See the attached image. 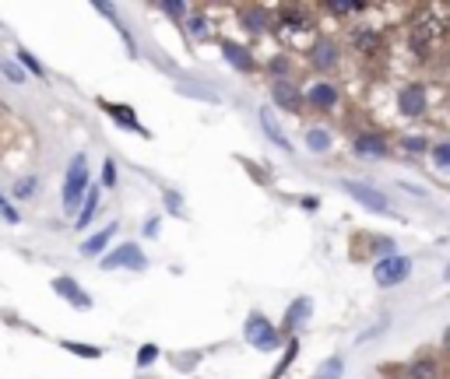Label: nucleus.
Returning a JSON list of instances; mask_svg holds the SVG:
<instances>
[{
    "instance_id": "obj_10",
    "label": "nucleus",
    "mask_w": 450,
    "mask_h": 379,
    "mask_svg": "<svg viewBox=\"0 0 450 379\" xmlns=\"http://www.w3.org/2000/svg\"><path fill=\"white\" fill-rule=\"evenodd\" d=\"M310 316H313V298H310V295H299V298L285 309V316H282V326H278L282 340L296 337V330H303V326L310 323Z\"/></svg>"
},
{
    "instance_id": "obj_5",
    "label": "nucleus",
    "mask_w": 450,
    "mask_h": 379,
    "mask_svg": "<svg viewBox=\"0 0 450 379\" xmlns=\"http://www.w3.org/2000/svg\"><path fill=\"white\" fill-rule=\"evenodd\" d=\"M99 267L102 270H134V274H141V270H148V256H144V249L137 242H120L113 253L99 256Z\"/></svg>"
},
{
    "instance_id": "obj_4",
    "label": "nucleus",
    "mask_w": 450,
    "mask_h": 379,
    "mask_svg": "<svg viewBox=\"0 0 450 379\" xmlns=\"http://www.w3.org/2000/svg\"><path fill=\"white\" fill-rule=\"evenodd\" d=\"M411 270H415V260L404 253H394V256H383L373 263V281H376V288H397L411 277Z\"/></svg>"
},
{
    "instance_id": "obj_27",
    "label": "nucleus",
    "mask_w": 450,
    "mask_h": 379,
    "mask_svg": "<svg viewBox=\"0 0 450 379\" xmlns=\"http://www.w3.org/2000/svg\"><path fill=\"white\" fill-rule=\"evenodd\" d=\"M366 242H369V246H373V249H369V253H373V256H376V260H383V256H394V253H397V242H394V239H390V235H369V239H366Z\"/></svg>"
},
{
    "instance_id": "obj_24",
    "label": "nucleus",
    "mask_w": 450,
    "mask_h": 379,
    "mask_svg": "<svg viewBox=\"0 0 450 379\" xmlns=\"http://www.w3.org/2000/svg\"><path fill=\"white\" fill-rule=\"evenodd\" d=\"M60 347L71 351V354H78V358H92V361L106 354V347H99V344H81V340H60Z\"/></svg>"
},
{
    "instance_id": "obj_39",
    "label": "nucleus",
    "mask_w": 450,
    "mask_h": 379,
    "mask_svg": "<svg viewBox=\"0 0 450 379\" xmlns=\"http://www.w3.org/2000/svg\"><path fill=\"white\" fill-rule=\"evenodd\" d=\"M162 204H165L169 214H183V197H179L176 190H165V193H162Z\"/></svg>"
},
{
    "instance_id": "obj_32",
    "label": "nucleus",
    "mask_w": 450,
    "mask_h": 379,
    "mask_svg": "<svg viewBox=\"0 0 450 379\" xmlns=\"http://www.w3.org/2000/svg\"><path fill=\"white\" fill-rule=\"evenodd\" d=\"M408 46H411V57H415V60H425V57H429V36H425V29H415Z\"/></svg>"
},
{
    "instance_id": "obj_6",
    "label": "nucleus",
    "mask_w": 450,
    "mask_h": 379,
    "mask_svg": "<svg viewBox=\"0 0 450 379\" xmlns=\"http://www.w3.org/2000/svg\"><path fill=\"white\" fill-rule=\"evenodd\" d=\"M394 99H397V113L408 116V120H422L429 113V88H425V81H404Z\"/></svg>"
},
{
    "instance_id": "obj_16",
    "label": "nucleus",
    "mask_w": 450,
    "mask_h": 379,
    "mask_svg": "<svg viewBox=\"0 0 450 379\" xmlns=\"http://www.w3.org/2000/svg\"><path fill=\"white\" fill-rule=\"evenodd\" d=\"M120 232V221H109L106 228H99L95 235H88L85 242H81V256H88V260H99L106 249H109V242H113V235Z\"/></svg>"
},
{
    "instance_id": "obj_18",
    "label": "nucleus",
    "mask_w": 450,
    "mask_h": 379,
    "mask_svg": "<svg viewBox=\"0 0 450 379\" xmlns=\"http://www.w3.org/2000/svg\"><path fill=\"white\" fill-rule=\"evenodd\" d=\"M99 200H102V190H99V183H92L88 193H85V200H81V207H78V221H74L78 232H85V228L92 225V218H95V211H99Z\"/></svg>"
},
{
    "instance_id": "obj_38",
    "label": "nucleus",
    "mask_w": 450,
    "mask_h": 379,
    "mask_svg": "<svg viewBox=\"0 0 450 379\" xmlns=\"http://www.w3.org/2000/svg\"><path fill=\"white\" fill-rule=\"evenodd\" d=\"M158 354H162V347H158V344H141V347H137V365H141V368H148V365H155V361H158Z\"/></svg>"
},
{
    "instance_id": "obj_37",
    "label": "nucleus",
    "mask_w": 450,
    "mask_h": 379,
    "mask_svg": "<svg viewBox=\"0 0 450 379\" xmlns=\"http://www.w3.org/2000/svg\"><path fill=\"white\" fill-rule=\"evenodd\" d=\"M387 326H390V316H380V319H376V323H373L369 330H362V333L355 337V344H366V340H376V337H380V333H383Z\"/></svg>"
},
{
    "instance_id": "obj_35",
    "label": "nucleus",
    "mask_w": 450,
    "mask_h": 379,
    "mask_svg": "<svg viewBox=\"0 0 450 379\" xmlns=\"http://www.w3.org/2000/svg\"><path fill=\"white\" fill-rule=\"evenodd\" d=\"M116 179H120V169H116V158L109 155V158L102 162V179H99V190H109V186H116Z\"/></svg>"
},
{
    "instance_id": "obj_31",
    "label": "nucleus",
    "mask_w": 450,
    "mask_h": 379,
    "mask_svg": "<svg viewBox=\"0 0 450 379\" xmlns=\"http://www.w3.org/2000/svg\"><path fill=\"white\" fill-rule=\"evenodd\" d=\"M327 11L338 15V18H348V15H362V11H369V8H366V4H352V0H334V4H327Z\"/></svg>"
},
{
    "instance_id": "obj_33",
    "label": "nucleus",
    "mask_w": 450,
    "mask_h": 379,
    "mask_svg": "<svg viewBox=\"0 0 450 379\" xmlns=\"http://www.w3.org/2000/svg\"><path fill=\"white\" fill-rule=\"evenodd\" d=\"M0 74H4L11 85H25V71H22L11 57H0Z\"/></svg>"
},
{
    "instance_id": "obj_23",
    "label": "nucleus",
    "mask_w": 450,
    "mask_h": 379,
    "mask_svg": "<svg viewBox=\"0 0 450 379\" xmlns=\"http://www.w3.org/2000/svg\"><path fill=\"white\" fill-rule=\"evenodd\" d=\"M296 358H299V337H289V340H285V351H282V361L271 368V379H282V375L292 368Z\"/></svg>"
},
{
    "instance_id": "obj_12",
    "label": "nucleus",
    "mask_w": 450,
    "mask_h": 379,
    "mask_svg": "<svg viewBox=\"0 0 450 379\" xmlns=\"http://www.w3.org/2000/svg\"><path fill=\"white\" fill-rule=\"evenodd\" d=\"M99 106H102V113L116 123V127H123V130H130V134H141V137H151L148 134V127L137 120V113L127 106V102H109V99H99Z\"/></svg>"
},
{
    "instance_id": "obj_19",
    "label": "nucleus",
    "mask_w": 450,
    "mask_h": 379,
    "mask_svg": "<svg viewBox=\"0 0 450 379\" xmlns=\"http://www.w3.org/2000/svg\"><path fill=\"white\" fill-rule=\"evenodd\" d=\"M240 22H243V32H247V36H254V39H257V36H264V32H268V25H271L264 8H243V11H240Z\"/></svg>"
},
{
    "instance_id": "obj_29",
    "label": "nucleus",
    "mask_w": 450,
    "mask_h": 379,
    "mask_svg": "<svg viewBox=\"0 0 450 379\" xmlns=\"http://www.w3.org/2000/svg\"><path fill=\"white\" fill-rule=\"evenodd\" d=\"M429 155H432V165H436L439 172H446V169H450V141H436V144H429Z\"/></svg>"
},
{
    "instance_id": "obj_9",
    "label": "nucleus",
    "mask_w": 450,
    "mask_h": 379,
    "mask_svg": "<svg viewBox=\"0 0 450 379\" xmlns=\"http://www.w3.org/2000/svg\"><path fill=\"white\" fill-rule=\"evenodd\" d=\"M50 288H53L71 309H78V312H88V309H92V295H88L71 274H57V277L50 281Z\"/></svg>"
},
{
    "instance_id": "obj_42",
    "label": "nucleus",
    "mask_w": 450,
    "mask_h": 379,
    "mask_svg": "<svg viewBox=\"0 0 450 379\" xmlns=\"http://www.w3.org/2000/svg\"><path fill=\"white\" fill-rule=\"evenodd\" d=\"M158 221H162V218H148V225H144V239H155V235H158Z\"/></svg>"
},
{
    "instance_id": "obj_15",
    "label": "nucleus",
    "mask_w": 450,
    "mask_h": 379,
    "mask_svg": "<svg viewBox=\"0 0 450 379\" xmlns=\"http://www.w3.org/2000/svg\"><path fill=\"white\" fill-rule=\"evenodd\" d=\"M257 123H261V130H264V137H268L271 144H278L282 151H292V141L285 137V130H282V123H278V116H275L271 106H264V109L257 113Z\"/></svg>"
},
{
    "instance_id": "obj_34",
    "label": "nucleus",
    "mask_w": 450,
    "mask_h": 379,
    "mask_svg": "<svg viewBox=\"0 0 450 379\" xmlns=\"http://www.w3.org/2000/svg\"><path fill=\"white\" fill-rule=\"evenodd\" d=\"M268 74H271V81L289 78V57H285V53H275V57L268 60Z\"/></svg>"
},
{
    "instance_id": "obj_13",
    "label": "nucleus",
    "mask_w": 450,
    "mask_h": 379,
    "mask_svg": "<svg viewBox=\"0 0 450 379\" xmlns=\"http://www.w3.org/2000/svg\"><path fill=\"white\" fill-rule=\"evenodd\" d=\"M221 57H225V64H229L233 71H240V74H254L261 67L257 57L250 53V46H243L236 39H221Z\"/></svg>"
},
{
    "instance_id": "obj_44",
    "label": "nucleus",
    "mask_w": 450,
    "mask_h": 379,
    "mask_svg": "<svg viewBox=\"0 0 450 379\" xmlns=\"http://www.w3.org/2000/svg\"><path fill=\"white\" fill-rule=\"evenodd\" d=\"M401 186H404L411 197H425V190H422V186H411V183H401Z\"/></svg>"
},
{
    "instance_id": "obj_41",
    "label": "nucleus",
    "mask_w": 450,
    "mask_h": 379,
    "mask_svg": "<svg viewBox=\"0 0 450 379\" xmlns=\"http://www.w3.org/2000/svg\"><path fill=\"white\" fill-rule=\"evenodd\" d=\"M0 214L8 218V225H22V214H18V207H11V200L0 193Z\"/></svg>"
},
{
    "instance_id": "obj_20",
    "label": "nucleus",
    "mask_w": 450,
    "mask_h": 379,
    "mask_svg": "<svg viewBox=\"0 0 450 379\" xmlns=\"http://www.w3.org/2000/svg\"><path fill=\"white\" fill-rule=\"evenodd\" d=\"M352 46H355V53L366 57V53H376V50L383 46V36H380L376 29H362V25H359V29L352 32Z\"/></svg>"
},
{
    "instance_id": "obj_2",
    "label": "nucleus",
    "mask_w": 450,
    "mask_h": 379,
    "mask_svg": "<svg viewBox=\"0 0 450 379\" xmlns=\"http://www.w3.org/2000/svg\"><path fill=\"white\" fill-rule=\"evenodd\" d=\"M243 337H247V344H254L257 351H278L285 340H282V333H278V326L261 312V309H254L250 316H247V323H243Z\"/></svg>"
},
{
    "instance_id": "obj_11",
    "label": "nucleus",
    "mask_w": 450,
    "mask_h": 379,
    "mask_svg": "<svg viewBox=\"0 0 450 379\" xmlns=\"http://www.w3.org/2000/svg\"><path fill=\"white\" fill-rule=\"evenodd\" d=\"M271 102L285 113H303V88L292 81V78H282V81H271ZM271 106V109H275Z\"/></svg>"
},
{
    "instance_id": "obj_43",
    "label": "nucleus",
    "mask_w": 450,
    "mask_h": 379,
    "mask_svg": "<svg viewBox=\"0 0 450 379\" xmlns=\"http://www.w3.org/2000/svg\"><path fill=\"white\" fill-rule=\"evenodd\" d=\"M299 207H306V211H317V207H320V200H317V197H303V200H299Z\"/></svg>"
},
{
    "instance_id": "obj_21",
    "label": "nucleus",
    "mask_w": 450,
    "mask_h": 379,
    "mask_svg": "<svg viewBox=\"0 0 450 379\" xmlns=\"http://www.w3.org/2000/svg\"><path fill=\"white\" fill-rule=\"evenodd\" d=\"M15 64H18L25 74H32V78H46V67L39 64V57H36L29 46H18V50H15Z\"/></svg>"
},
{
    "instance_id": "obj_3",
    "label": "nucleus",
    "mask_w": 450,
    "mask_h": 379,
    "mask_svg": "<svg viewBox=\"0 0 450 379\" xmlns=\"http://www.w3.org/2000/svg\"><path fill=\"white\" fill-rule=\"evenodd\" d=\"M338 186H341V193H348V197H352L359 207H366L369 214H394L387 193H380L373 183H362V179H338Z\"/></svg>"
},
{
    "instance_id": "obj_17",
    "label": "nucleus",
    "mask_w": 450,
    "mask_h": 379,
    "mask_svg": "<svg viewBox=\"0 0 450 379\" xmlns=\"http://www.w3.org/2000/svg\"><path fill=\"white\" fill-rule=\"evenodd\" d=\"M271 25H275V32H306V29H313L310 18L303 15V8H282Z\"/></svg>"
},
{
    "instance_id": "obj_7",
    "label": "nucleus",
    "mask_w": 450,
    "mask_h": 379,
    "mask_svg": "<svg viewBox=\"0 0 450 379\" xmlns=\"http://www.w3.org/2000/svg\"><path fill=\"white\" fill-rule=\"evenodd\" d=\"M306 64H310L313 71H320V74L338 71V64H341V46H338V39H331V36L313 39L310 50H306Z\"/></svg>"
},
{
    "instance_id": "obj_26",
    "label": "nucleus",
    "mask_w": 450,
    "mask_h": 379,
    "mask_svg": "<svg viewBox=\"0 0 450 379\" xmlns=\"http://www.w3.org/2000/svg\"><path fill=\"white\" fill-rule=\"evenodd\" d=\"M345 375V361L341 354H331L327 361H320V368L313 372V379H341Z\"/></svg>"
},
{
    "instance_id": "obj_1",
    "label": "nucleus",
    "mask_w": 450,
    "mask_h": 379,
    "mask_svg": "<svg viewBox=\"0 0 450 379\" xmlns=\"http://www.w3.org/2000/svg\"><path fill=\"white\" fill-rule=\"evenodd\" d=\"M88 186H92V172H88V155L85 151H78L74 158H71V165H67V176H64V197H60V204H64V211L67 214H78V207H81V200H85V193H88Z\"/></svg>"
},
{
    "instance_id": "obj_14",
    "label": "nucleus",
    "mask_w": 450,
    "mask_h": 379,
    "mask_svg": "<svg viewBox=\"0 0 450 379\" xmlns=\"http://www.w3.org/2000/svg\"><path fill=\"white\" fill-rule=\"evenodd\" d=\"M352 151L362 155V158H387L390 155V141L380 130H359L352 137Z\"/></svg>"
},
{
    "instance_id": "obj_25",
    "label": "nucleus",
    "mask_w": 450,
    "mask_h": 379,
    "mask_svg": "<svg viewBox=\"0 0 450 379\" xmlns=\"http://www.w3.org/2000/svg\"><path fill=\"white\" fill-rule=\"evenodd\" d=\"M397 148L408 151V155H429V141L422 134H401L397 137Z\"/></svg>"
},
{
    "instance_id": "obj_8",
    "label": "nucleus",
    "mask_w": 450,
    "mask_h": 379,
    "mask_svg": "<svg viewBox=\"0 0 450 379\" xmlns=\"http://www.w3.org/2000/svg\"><path fill=\"white\" fill-rule=\"evenodd\" d=\"M303 106H310L313 113H338L341 92L331 81H313L310 88H303Z\"/></svg>"
},
{
    "instance_id": "obj_36",
    "label": "nucleus",
    "mask_w": 450,
    "mask_h": 379,
    "mask_svg": "<svg viewBox=\"0 0 450 379\" xmlns=\"http://www.w3.org/2000/svg\"><path fill=\"white\" fill-rule=\"evenodd\" d=\"M186 32H190L193 39H204V36H207V22H204V15H200V11H193V8H190V22H186Z\"/></svg>"
},
{
    "instance_id": "obj_28",
    "label": "nucleus",
    "mask_w": 450,
    "mask_h": 379,
    "mask_svg": "<svg viewBox=\"0 0 450 379\" xmlns=\"http://www.w3.org/2000/svg\"><path fill=\"white\" fill-rule=\"evenodd\" d=\"M432 375H436V361L432 358H415L408 365V375L404 379H432Z\"/></svg>"
},
{
    "instance_id": "obj_22",
    "label": "nucleus",
    "mask_w": 450,
    "mask_h": 379,
    "mask_svg": "<svg viewBox=\"0 0 450 379\" xmlns=\"http://www.w3.org/2000/svg\"><path fill=\"white\" fill-rule=\"evenodd\" d=\"M306 148H310L313 155H327V151L334 148L331 130H324V127H310V130H306Z\"/></svg>"
},
{
    "instance_id": "obj_30",
    "label": "nucleus",
    "mask_w": 450,
    "mask_h": 379,
    "mask_svg": "<svg viewBox=\"0 0 450 379\" xmlns=\"http://www.w3.org/2000/svg\"><path fill=\"white\" fill-rule=\"evenodd\" d=\"M36 190H39V176H22L11 193H15V200H29V197H36Z\"/></svg>"
},
{
    "instance_id": "obj_40",
    "label": "nucleus",
    "mask_w": 450,
    "mask_h": 379,
    "mask_svg": "<svg viewBox=\"0 0 450 379\" xmlns=\"http://www.w3.org/2000/svg\"><path fill=\"white\" fill-rule=\"evenodd\" d=\"M158 8H162V11L169 15V18H176V22H183V18L190 15V8H186V4H179V0H172V4L165 0V4H158Z\"/></svg>"
}]
</instances>
